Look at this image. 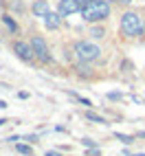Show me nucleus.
<instances>
[{"mask_svg":"<svg viewBox=\"0 0 145 156\" xmlns=\"http://www.w3.org/2000/svg\"><path fill=\"white\" fill-rule=\"evenodd\" d=\"M24 141H31V143H35V141H37V136H35V134H31V136H27Z\"/></svg>","mask_w":145,"mask_h":156,"instance_id":"17","label":"nucleus"},{"mask_svg":"<svg viewBox=\"0 0 145 156\" xmlns=\"http://www.w3.org/2000/svg\"><path fill=\"white\" fill-rule=\"evenodd\" d=\"M44 156H62V154H59V152H46Z\"/></svg>","mask_w":145,"mask_h":156,"instance_id":"19","label":"nucleus"},{"mask_svg":"<svg viewBox=\"0 0 145 156\" xmlns=\"http://www.w3.org/2000/svg\"><path fill=\"white\" fill-rule=\"evenodd\" d=\"M145 31V22L143 18L136 13V11H126L121 18V33L126 37H136V35H143Z\"/></svg>","mask_w":145,"mask_h":156,"instance_id":"2","label":"nucleus"},{"mask_svg":"<svg viewBox=\"0 0 145 156\" xmlns=\"http://www.w3.org/2000/svg\"><path fill=\"white\" fill-rule=\"evenodd\" d=\"M106 2H115V0H106Z\"/></svg>","mask_w":145,"mask_h":156,"instance_id":"24","label":"nucleus"},{"mask_svg":"<svg viewBox=\"0 0 145 156\" xmlns=\"http://www.w3.org/2000/svg\"><path fill=\"white\" fill-rule=\"evenodd\" d=\"M115 139L121 141L123 145H132L134 143V136H130V134H121V132H115Z\"/></svg>","mask_w":145,"mask_h":156,"instance_id":"9","label":"nucleus"},{"mask_svg":"<svg viewBox=\"0 0 145 156\" xmlns=\"http://www.w3.org/2000/svg\"><path fill=\"white\" fill-rule=\"evenodd\" d=\"M2 22L7 24V29H9V31H18V24H16V20H13L11 16H9V13H5V16H2Z\"/></svg>","mask_w":145,"mask_h":156,"instance_id":"11","label":"nucleus"},{"mask_svg":"<svg viewBox=\"0 0 145 156\" xmlns=\"http://www.w3.org/2000/svg\"><path fill=\"white\" fill-rule=\"evenodd\" d=\"M75 53L79 57V62H95L101 55V48L92 42H77L75 44Z\"/></svg>","mask_w":145,"mask_h":156,"instance_id":"3","label":"nucleus"},{"mask_svg":"<svg viewBox=\"0 0 145 156\" xmlns=\"http://www.w3.org/2000/svg\"><path fill=\"white\" fill-rule=\"evenodd\" d=\"M139 136H143V139H145V132H141V134H139Z\"/></svg>","mask_w":145,"mask_h":156,"instance_id":"23","label":"nucleus"},{"mask_svg":"<svg viewBox=\"0 0 145 156\" xmlns=\"http://www.w3.org/2000/svg\"><path fill=\"white\" fill-rule=\"evenodd\" d=\"M119 2H123V5H132L134 0H119Z\"/></svg>","mask_w":145,"mask_h":156,"instance_id":"20","label":"nucleus"},{"mask_svg":"<svg viewBox=\"0 0 145 156\" xmlns=\"http://www.w3.org/2000/svg\"><path fill=\"white\" fill-rule=\"evenodd\" d=\"M75 97H77V95H75ZM77 101L81 103V106H92V101H90V99H86V97H77Z\"/></svg>","mask_w":145,"mask_h":156,"instance_id":"15","label":"nucleus"},{"mask_svg":"<svg viewBox=\"0 0 145 156\" xmlns=\"http://www.w3.org/2000/svg\"><path fill=\"white\" fill-rule=\"evenodd\" d=\"M81 20L86 22H99V20H106L110 16V2L106 0H92L90 5L81 7Z\"/></svg>","mask_w":145,"mask_h":156,"instance_id":"1","label":"nucleus"},{"mask_svg":"<svg viewBox=\"0 0 145 156\" xmlns=\"http://www.w3.org/2000/svg\"><path fill=\"white\" fill-rule=\"evenodd\" d=\"M84 117H86L88 121H95V123H106V119H103L101 114H97V112H90V110H88V112H84Z\"/></svg>","mask_w":145,"mask_h":156,"instance_id":"10","label":"nucleus"},{"mask_svg":"<svg viewBox=\"0 0 145 156\" xmlns=\"http://www.w3.org/2000/svg\"><path fill=\"white\" fill-rule=\"evenodd\" d=\"M13 53H16L20 59H24V62H31V59L35 57L33 46L27 44V42H22V40H16V42H13Z\"/></svg>","mask_w":145,"mask_h":156,"instance_id":"6","label":"nucleus"},{"mask_svg":"<svg viewBox=\"0 0 145 156\" xmlns=\"http://www.w3.org/2000/svg\"><path fill=\"white\" fill-rule=\"evenodd\" d=\"M59 22H62V16H59V13L48 11V13L44 16V27H46V29H51V31L59 29Z\"/></svg>","mask_w":145,"mask_h":156,"instance_id":"7","label":"nucleus"},{"mask_svg":"<svg viewBox=\"0 0 145 156\" xmlns=\"http://www.w3.org/2000/svg\"><path fill=\"white\" fill-rule=\"evenodd\" d=\"M90 2H92V0H79V5H81V7H86V5H90Z\"/></svg>","mask_w":145,"mask_h":156,"instance_id":"18","label":"nucleus"},{"mask_svg":"<svg viewBox=\"0 0 145 156\" xmlns=\"http://www.w3.org/2000/svg\"><path fill=\"white\" fill-rule=\"evenodd\" d=\"M90 35H92V37H103V29H97V27H95V29L90 31Z\"/></svg>","mask_w":145,"mask_h":156,"instance_id":"14","label":"nucleus"},{"mask_svg":"<svg viewBox=\"0 0 145 156\" xmlns=\"http://www.w3.org/2000/svg\"><path fill=\"white\" fill-rule=\"evenodd\" d=\"M79 11H81L79 0H59V5H57V13L62 18L72 16V13H79Z\"/></svg>","mask_w":145,"mask_h":156,"instance_id":"5","label":"nucleus"},{"mask_svg":"<svg viewBox=\"0 0 145 156\" xmlns=\"http://www.w3.org/2000/svg\"><path fill=\"white\" fill-rule=\"evenodd\" d=\"M22 156H33V147L31 145H24V143H18V147H16Z\"/></svg>","mask_w":145,"mask_h":156,"instance_id":"12","label":"nucleus"},{"mask_svg":"<svg viewBox=\"0 0 145 156\" xmlns=\"http://www.w3.org/2000/svg\"><path fill=\"white\" fill-rule=\"evenodd\" d=\"M31 9H33V13H35L37 18H44V16L51 11V9H48V0H35Z\"/></svg>","mask_w":145,"mask_h":156,"instance_id":"8","label":"nucleus"},{"mask_svg":"<svg viewBox=\"0 0 145 156\" xmlns=\"http://www.w3.org/2000/svg\"><path fill=\"white\" fill-rule=\"evenodd\" d=\"M31 46H33V53L40 62H51V53H48V46L44 42L42 35H33L31 37Z\"/></svg>","mask_w":145,"mask_h":156,"instance_id":"4","label":"nucleus"},{"mask_svg":"<svg viewBox=\"0 0 145 156\" xmlns=\"http://www.w3.org/2000/svg\"><path fill=\"white\" fill-rule=\"evenodd\" d=\"M81 145H86V147H90V150H95V147H97V143H95V141H90V139H81Z\"/></svg>","mask_w":145,"mask_h":156,"instance_id":"13","label":"nucleus"},{"mask_svg":"<svg viewBox=\"0 0 145 156\" xmlns=\"http://www.w3.org/2000/svg\"><path fill=\"white\" fill-rule=\"evenodd\" d=\"M132 156H145V152H141V154H132Z\"/></svg>","mask_w":145,"mask_h":156,"instance_id":"21","label":"nucleus"},{"mask_svg":"<svg viewBox=\"0 0 145 156\" xmlns=\"http://www.w3.org/2000/svg\"><path fill=\"white\" fill-rule=\"evenodd\" d=\"M5 123H7V121H5V119H0V126H5Z\"/></svg>","mask_w":145,"mask_h":156,"instance_id":"22","label":"nucleus"},{"mask_svg":"<svg viewBox=\"0 0 145 156\" xmlns=\"http://www.w3.org/2000/svg\"><path fill=\"white\" fill-rule=\"evenodd\" d=\"M108 99H112V101L117 99V101H119V99H121V92H108Z\"/></svg>","mask_w":145,"mask_h":156,"instance_id":"16","label":"nucleus"}]
</instances>
